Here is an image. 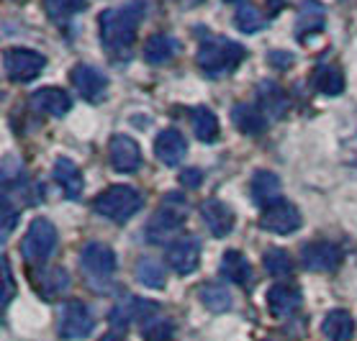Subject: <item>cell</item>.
<instances>
[{"label":"cell","instance_id":"obj_1","mask_svg":"<svg viewBox=\"0 0 357 341\" xmlns=\"http://www.w3.org/2000/svg\"><path fill=\"white\" fill-rule=\"evenodd\" d=\"M146 16V0H126L119 8L100 13V41L111 57H126L137 41V29Z\"/></svg>","mask_w":357,"mask_h":341},{"label":"cell","instance_id":"obj_2","mask_svg":"<svg viewBox=\"0 0 357 341\" xmlns=\"http://www.w3.org/2000/svg\"><path fill=\"white\" fill-rule=\"evenodd\" d=\"M244 57H247L244 47H239V44L231 39H224V36L206 39L201 47H198V54H195L198 67H201L206 74H211V77L231 74L236 67L244 62Z\"/></svg>","mask_w":357,"mask_h":341},{"label":"cell","instance_id":"obj_3","mask_svg":"<svg viewBox=\"0 0 357 341\" xmlns=\"http://www.w3.org/2000/svg\"><path fill=\"white\" fill-rule=\"evenodd\" d=\"M142 205H144V198H142L137 187L111 185L98 195L93 208H96L98 216L114 221V223H126V221H131L142 211Z\"/></svg>","mask_w":357,"mask_h":341},{"label":"cell","instance_id":"obj_4","mask_svg":"<svg viewBox=\"0 0 357 341\" xmlns=\"http://www.w3.org/2000/svg\"><path fill=\"white\" fill-rule=\"evenodd\" d=\"M57 246V228L47 219H33L21 244V254L29 264H44Z\"/></svg>","mask_w":357,"mask_h":341},{"label":"cell","instance_id":"obj_5","mask_svg":"<svg viewBox=\"0 0 357 341\" xmlns=\"http://www.w3.org/2000/svg\"><path fill=\"white\" fill-rule=\"evenodd\" d=\"M80 262H82L85 275H88V280L93 285L103 287V285L111 283V277H114V272H116V254L108 244H100V241L85 244V249H82V254H80Z\"/></svg>","mask_w":357,"mask_h":341},{"label":"cell","instance_id":"obj_6","mask_svg":"<svg viewBox=\"0 0 357 341\" xmlns=\"http://www.w3.org/2000/svg\"><path fill=\"white\" fill-rule=\"evenodd\" d=\"M3 67L10 82H31L44 72L47 57L33 49H8L3 54Z\"/></svg>","mask_w":357,"mask_h":341},{"label":"cell","instance_id":"obj_7","mask_svg":"<svg viewBox=\"0 0 357 341\" xmlns=\"http://www.w3.org/2000/svg\"><path fill=\"white\" fill-rule=\"evenodd\" d=\"M260 228L270 231V234H293L301 228V213L298 208L288 200H278V203L268 205L260 216Z\"/></svg>","mask_w":357,"mask_h":341},{"label":"cell","instance_id":"obj_8","mask_svg":"<svg viewBox=\"0 0 357 341\" xmlns=\"http://www.w3.org/2000/svg\"><path fill=\"white\" fill-rule=\"evenodd\" d=\"M93 331V316L85 303L73 301L62 308V321H59V336L65 341H80Z\"/></svg>","mask_w":357,"mask_h":341},{"label":"cell","instance_id":"obj_9","mask_svg":"<svg viewBox=\"0 0 357 341\" xmlns=\"http://www.w3.org/2000/svg\"><path fill=\"white\" fill-rule=\"evenodd\" d=\"M301 262L311 272H332L340 267L342 249L332 241H311L301 249Z\"/></svg>","mask_w":357,"mask_h":341},{"label":"cell","instance_id":"obj_10","mask_svg":"<svg viewBox=\"0 0 357 341\" xmlns=\"http://www.w3.org/2000/svg\"><path fill=\"white\" fill-rule=\"evenodd\" d=\"M70 80H73L77 93H80L88 103H100V100L108 95V77L100 72V70H96V67H90V65L75 67L73 74H70Z\"/></svg>","mask_w":357,"mask_h":341},{"label":"cell","instance_id":"obj_11","mask_svg":"<svg viewBox=\"0 0 357 341\" xmlns=\"http://www.w3.org/2000/svg\"><path fill=\"white\" fill-rule=\"evenodd\" d=\"M183 223H185V211L165 205V208H160V211L149 219V223H146V241L149 244L167 241L175 231H180Z\"/></svg>","mask_w":357,"mask_h":341},{"label":"cell","instance_id":"obj_12","mask_svg":"<svg viewBox=\"0 0 357 341\" xmlns=\"http://www.w3.org/2000/svg\"><path fill=\"white\" fill-rule=\"evenodd\" d=\"M167 262L178 275H190L201 262V244L195 236H180L178 241L170 244Z\"/></svg>","mask_w":357,"mask_h":341},{"label":"cell","instance_id":"obj_13","mask_svg":"<svg viewBox=\"0 0 357 341\" xmlns=\"http://www.w3.org/2000/svg\"><path fill=\"white\" fill-rule=\"evenodd\" d=\"M108 157H111V164H114L116 172H137L142 167V149L139 144L134 141L131 136H119L111 138V144H108Z\"/></svg>","mask_w":357,"mask_h":341},{"label":"cell","instance_id":"obj_14","mask_svg":"<svg viewBox=\"0 0 357 341\" xmlns=\"http://www.w3.org/2000/svg\"><path fill=\"white\" fill-rule=\"evenodd\" d=\"M29 106H31L36 113H47V116H54V118H62V116L73 108V100H70V95H67L65 90L41 88L29 97Z\"/></svg>","mask_w":357,"mask_h":341},{"label":"cell","instance_id":"obj_15","mask_svg":"<svg viewBox=\"0 0 357 341\" xmlns=\"http://www.w3.org/2000/svg\"><path fill=\"white\" fill-rule=\"evenodd\" d=\"M201 216H203V221H206L208 231H211L216 239L229 236L231 228H234V213H231V208H229L227 203L216 200V198H211V200H206V203L201 205Z\"/></svg>","mask_w":357,"mask_h":341},{"label":"cell","instance_id":"obj_16","mask_svg":"<svg viewBox=\"0 0 357 341\" xmlns=\"http://www.w3.org/2000/svg\"><path fill=\"white\" fill-rule=\"evenodd\" d=\"M155 154L160 162L170 164V167L180 164L188 154V144L185 138H183V134L175 129L160 131V136L155 138Z\"/></svg>","mask_w":357,"mask_h":341},{"label":"cell","instance_id":"obj_17","mask_svg":"<svg viewBox=\"0 0 357 341\" xmlns=\"http://www.w3.org/2000/svg\"><path fill=\"white\" fill-rule=\"evenodd\" d=\"M52 175L57 180V185L65 190V195L70 200H77L82 195V187H85V180H82V172L80 167L73 162V159H67V157H59L54 167H52Z\"/></svg>","mask_w":357,"mask_h":341},{"label":"cell","instance_id":"obj_18","mask_svg":"<svg viewBox=\"0 0 357 341\" xmlns=\"http://www.w3.org/2000/svg\"><path fill=\"white\" fill-rule=\"evenodd\" d=\"M298 306H301L298 287L285 285V283H278L268 290V308L275 318L291 316V313H296V310H298Z\"/></svg>","mask_w":357,"mask_h":341},{"label":"cell","instance_id":"obj_19","mask_svg":"<svg viewBox=\"0 0 357 341\" xmlns=\"http://www.w3.org/2000/svg\"><path fill=\"white\" fill-rule=\"evenodd\" d=\"M157 313V306L155 303H146V301H139V298H131L126 295L114 310H111V324L114 326H126L131 321H149V318Z\"/></svg>","mask_w":357,"mask_h":341},{"label":"cell","instance_id":"obj_20","mask_svg":"<svg viewBox=\"0 0 357 341\" xmlns=\"http://www.w3.org/2000/svg\"><path fill=\"white\" fill-rule=\"evenodd\" d=\"M250 193L255 203L268 208V205L280 200V177H278L275 172H268V170L255 172V177L250 182Z\"/></svg>","mask_w":357,"mask_h":341},{"label":"cell","instance_id":"obj_21","mask_svg":"<svg viewBox=\"0 0 357 341\" xmlns=\"http://www.w3.org/2000/svg\"><path fill=\"white\" fill-rule=\"evenodd\" d=\"M31 285L44 301H52V298L62 295L70 287V277H67V272L62 267H52L44 269V272H36L31 277Z\"/></svg>","mask_w":357,"mask_h":341},{"label":"cell","instance_id":"obj_22","mask_svg":"<svg viewBox=\"0 0 357 341\" xmlns=\"http://www.w3.org/2000/svg\"><path fill=\"white\" fill-rule=\"evenodd\" d=\"M180 51V41L170 33H152L144 41V59L149 65H165Z\"/></svg>","mask_w":357,"mask_h":341},{"label":"cell","instance_id":"obj_23","mask_svg":"<svg viewBox=\"0 0 357 341\" xmlns=\"http://www.w3.org/2000/svg\"><path fill=\"white\" fill-rule=\"evenodd\" d=\"M221 277H227L229 283L234 285H252V264L250 260L244 257L242 252H236V249H229L224 257H221V267H219Z\"/></svg>","mask_w":357,"mask_h":341},{"label":"cell","instance_id":"obj_24","mask_svg":"<svg viewBox=\"0 0 357 341\" xmlns=\"http://www.w3.org/2000/svg\"><path fill=\"white\" fill-rule=\"evenodd\" d=\"M257 100H260L262 113H270V116H275V118H280V116L288 111V97H285L283 88L270 80L257 85Z\"/></svg>","mask_w":357,"mask_h":341},{"label":"cell","instance_id":"obj_25","mask_svg":"<svg viewBox=\"0 0 357 341\" xmlns=\"http://www.w3.org/2000/svg\"><path fill=\"white\" fill-rule=\"evenodd\" d=\"M231 121H234V126L242 131V134H250V136L262 134L265 126H268V118H265V113H262L260 108L244 106V103H236V106L231 108Z\"/></svg>","mask_w":357,"mask_h":341},{"label":"cell","instance_id":"obj_26","mask_svg":"<svg viewBox=\"0 0 357 341\" xmlns=\"http://www.w3.org/2000/svg\"><path fill=\"white\" fill-rule=\"evenodd\" d=\"M321 331L329 341H349L352 333H355V321L347 310H329L324 316V324H321Z\"/></svg>","mask_w":357,"mask_h":341},{"label":"cell","instance_id":"obj_27","mask_svg":"<svg viewBox=\"0 0 357 341\" xmlns=\"http://www.w3.org/2000/svg\"><path fill=\"white\" fill-rule=\"evenodd\" d=\"M344 85H347V80H344V72H342L340 65H319L317 72H314V88L319 90V93H324V95H340V93H344Z\"/></svg>","mask_w":357,"mask_h":341},{"label":"cell","instance_id":"obj_28","mask_svg":"<svg viewBox=\"0 0 357 341\" xmlns=\"http://www.w3.org/2000/svg\"><path fill=\"white\" fill-rule=\"evenodd\" d=\"M190 126H193L198 141L211 144V141L219 138V118H216L206 106H198L190 111Z\"/></svg>","mask_w":357,"mask_h":341},{"label":"cell","instance_id":"obj_29","mask_svg":"<svg viewBox=\"0 0 357 341\" xmlns=\"http://www.w3.org/2000/svg\"><path fill=\"white\" fill-rule=\"evenodd\" d=\"M198 298L213 313H224V310L231 308V292L227 287H221V285H203L198 290Z\"/></svg>","mask_w":357,"mask_h":341},{"label":"cell","instance_id":"obj_30","mask_svg":"<svg viewBox=\"0 0 357 341\" xmlns=\"http://www.w3.org/2000/svg\"><path fill=\"white\" fill-rule=\"evenodd\" d=\"M137 277H139V283L146 285V287H152V290H162L165 287V267L157 260H152V257H146V260L139 262Z\"/></svg>","mask_w":357,"mask_h":341},{"label":"cell","instance_id":"obj_31","mask_svg":"<svg viewBox=\"0 0 357 341\" xmlns=\"http://www.w3.org/2000/svg\"><path fill=\"white\" fill-rule=\"evenodd\" d=\"M88 0H44V10L52 21H67L85 8Z\"/></svg>","mask_w":357,"mask_h":341},{"label":"cell","instance_id":"obj_32","mask_svg":"<svg viewBox=\"0 0 357 341\" xmlns=\"http://www.w3.org/2000/svg\"><path fill=\"white\" fill-rule=\"evenodd\" d=\"M236 29L244 33H257L260 29H265V18L255 6H239L234 13Z\"/></svg>","mask_w":357,"mask_h":341},{"label":"cell","instance_id":"obj_33","mask_svg":"<svg viewBox=\"0 0 357 341\" xmlns=\"http://www.w3.org/2000/svg\"><path fill=\"white\" fill-rule=\"evenodd\" d=\"M265 269L273 277H288L293 272V260L285 249H270L265 254Z\"/></svg>","mask_w":357,"mask_h":341},{"label":"cell","instance_id":"obj_34","mask_svg":"<svg viewBox=\"0 0 357 341\" xmlns=\"http://www.w3.org/2000/svg\"><path fill=\"white\" fill-rule=\"evenodd\" d=\"M170 333H172V324L167 321V318L152 316L144 324V336H146V341H165L167 336H170Z\"/></svg>","mask_w":357,"mask_h":341},{"label":"cell","instance_id":"obj_35","mask_svg":"<svg viewBox=\"0 0 357 341\" xmlns=\"http://www.w3.org/2000/svg\"><path fill=\"white\" fill-rule=\"evenodd\" d=\"M0 269H3V308H8L10 301L16 298V283H13L10 264H8V260H6V257L0 260Z\"/></svg>","mask_w":357,"mask_h":341},{"label":"cell","instance_id":"obj_36","mask_svg":"<svg viewBox=\"0 0 357 341\" xmlns=\"http://www.w3.org/2000/svg\"><path fill=\"white\" fill-rule=\"evenodd\" d=\"M16 223H18V208L10 203L8 195H3V239L16 228Z\"/></svg>","mask_w":357,"mask_h":341},{"label":"cell","instance_id":"obj_37","mask_svg":"<svg viewBox=\"0 0 357 341\" xmlns=\"http://www.w3.org/2000/svg\"><path fill=\"white\" fill-rule=\"evenodd\" d=\"M201 182H203V172L201 170H183V172H180V185L198 187Z\"/></svg>","mask_w":357,"mask_h":341},{"label":"cell","instance_id":"obj_38","mask_svg":"<svg viewBox=\"0 0 357 341\" xmlns=\"http://www.w3.org/2000/svg\"><path fill=\"white\" fill-rule=\"evenodd\" d=\"M100 341H126V339H123L121 333L111 331V333H106V336H103V339H100Z\"/></svg>","mask_w":357,"mask_h":341},{"label":"cell","instance_id":"obj_39","mask_svg":"<svg viewBox=\"0 0 357 341\" xmlns=\"http://www.w3.org/2000/svg\"><path fill=\"white\" fill-rule=\"evenodd\" d=\"M13 3H24V0H13Z\"/></svg>","mask_w":357,"mask_h":341},{"label":"cell","instance_id":"obj_40","mask_svg":"<svg viewBox=\"0 0 357 341\" xmlns=\"http://www.w3.org/2000/svg\"><path fill=\"white\" fill-rule=\"evenodd\" d=\"M227 3H236V0H227Z\"/></svg>","mask_w":357,"mask_h":341}]
</instances>
